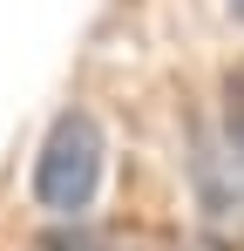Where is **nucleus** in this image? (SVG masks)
<instances>
[{
	"label": "nucleus",
	"instance_id": "obj_3",
	"mask_svg": "<svg viewBox=\"0 0 244 251\" xmlns=\"http://www.w3.org/2000/svg\"><path fill=\"white\" fill-rule=\"evenodd\" d=\"M41 251H122V245L88 238V231H54V238H41Z\"/></svg>",
	"mask_w": 244,
	"mask_h": 251
},
{
	"label": "nucleus",
	"instance_id": "obj_5",
	"mask_svg": "<svg viewBox=\"0 0 244 251\" xmlns=\"http://www.w3.org/2000/svg\"><path fill=\"white\" fill-rule=\"evenodd\" d=\"M197 251H217V245H197Z\"/></svg>",
	"mask_w": 244,
	"mask_h": 251
},
{
	"label": "nucleus",
	"instance_id": "obj_2",
	"mask_svg": "<svg viewBox=\"0 0 244 251\" xmlns=\"http://www.w3.org/2000/svg\"><path fill=\"white\" fill-rule=\"evenodd\" d=\"M224 129H231V150H238V163H244V68L224 82Z\"/></svg>",
	"mask_w": 244,
	"mask_h": 251
},
{
	"label": "nucleus",
	"instance_id": "obj_4",
	"mask_svg": "<svg viewBox=\"0 0 244 251\" xmlns=\"http://www.w3.org/2000/svg\"><path fill=\"white\" fill-rule=\"evenodd\" d=\"M231 7H238V21H244V0H231Z\"/></svg>",
	"mask_w": 244,
	"mask_h": 251
},
{
	"label": "nucleus",
	"instance_id": "obj_1",
	"mask_svg": "<svg viewBox=\"0 0 244 251\" xmlns=\"http://www.w3.org/2000/svg\"><path fill=\"white\" fill-rule=\"evenodd\" d=\"M102 170H109L102 123L81 116V109L54 116L48 136H41V150H34V197H41V210H54V217L88 210L95 190H102Z\"/></svg>",
	"mask_w": 244,
	"mask_h": 251
}]
</instances>
